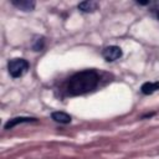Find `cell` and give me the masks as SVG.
Listing matches in <instances>:
<instances>
[{
  "mask_svg": "<svg viewBox=\"0 0 159 159\" xmlns=\"http://www.w3.org/2000/svg\"><path fill=\"white\" fill-rule=\"evenodd\" d=\"M99 83V76L94 70H84L71 76L66 83V92L70 96H81L92 92Z\"/></svg>",
  "mask_w": 159,
  "mask_h": 159,
  "instance_id": "obj_1",
  "label": "cell"
},
{
  "mask_svg": "<svg viewBox=\"0 0 159 159\" xmlns=\"http://www.w3.org/2000/svg\"><path fill=\"white\" fill-rule=\"evenodd\" d=\"M30 67V63L25 58H12L7 63V71L12 78H19L24 76Z\"/></svg>",
  "mask_w": 159,
  "mask_h": 159,
  "instance_id": "obj_2",
  "label": "cell"
},
{
  "mask_svg": "<svg viewBox=\"0 0 159 159\" xmlns=\"http://www.w3.org/2000/svg\"><path fill=\"white\" fill-rule=\"evenodd\" d=\"M122 55H123L122 48H120L119 46H114V45L107 46V47H104L103 51H102V56L104 57V60H106L107 62H113V61L120 58Z\"/></svg>",
  "mask_w": 159,
  "mask_h": 159,
  "instance_id": "obj_3",
  "label": "cell"
},
{
  "mask_svg": "<svg viewBox=\"0 0 159 159\" xmlns=\"http://www.w3.org/2000/svg\"><path fill=\"white\" fill-rule=\"evenodd\" d=\"M32 122H37V119L34 118V117H14V118L9 119L5 123L4 128L5 129H12L17 124H21V123H32Z\"/></svg>",
  "mask_w": 159,
  "mask_h": 159,
  "instance_id": "obj_4",
  "label": "cell"
},
{
  "mask_svg": "<svg viewBox=\"0 0 159 159\" xmlns=\"http://www.w3.org/2000/svg\"><path fill=\"white\" fill-rule=\"evenodd\" d=\"M11 4L22 11H32L36 5L34 0H11Z\"/></svg>",
  "mask_w": 159,
  "mask_h": 159,
  "instance_id": "obj_5",
  "label": "cell"
},
{
  "mask_svg": "<svg viewBox=\"0 0 159 159\" xmlns=\"http://www.w3.org/2000/svg\"><path fill=\"white\" fill-rule=\"evenodd\" d=\"M77 7L82 12H93L99 7V2L98 1H93V0H87V1L80 2Z\"/></svg>",
  "mask_w": 159,
  "mask_h": 159,
  "instance_id": "obj_6",
  "label": "cell"
},
{
  "mask_svg": "<svg viewBox=\"0 0 159 159\" xmlns=\"http://www.w3.org/2000/svg\"><path fill=\"white\" fill-rule=\"evenodd\" d=\"M51 118L57 122V123H61V124H68L71 123L72 120V117L65 112H60V111H56V112H52L51 113Z\"/></svg>",
  "mask_w": 159,
  "mask_h": 159,
  "instance_id": "obj_7",
  "label": "cell"
},
{
  "mask_svg": "<svg viewBox=\"0 0 159 159\" xmlns=\"http://www.w3.org/2000/svg\"><path fill=\"white\" fill-rule=\"evenodd\" d=\"M158 89H159V82H145L140 87V92L143 94H147V96L154 93Z\"/></svg>",
  "mask_w": 159,
  "mask_h": 159,
  "instance_id": "obj_8",
  "label": "cell"
},
{
  "mask_svg": "<svg viewBox=\"0 0 159 159\" xmlns=\"http://www.w3.org/2000/svg\"><path fill=\"white\" fill-rule=\"evenodd\" d=\"M45 46V39L43 36H36L32 41V48L34 51H41Z\"/></svg>",
  "mask_w": 159,
  "mask_h": 159,
  "instance_id": "obj_9",
  "label": "cell"
},
{
  "mask_svg": "<svg viewBox=\"0 0 159 159\" xmlns=\"http://www.w3.org/2000/svg\"><path fill=\"white\" fill-rule=\"evenodd\" d=\"M137 4L138 5H149L150 1H137Z\"/></svg>",
  "mask_w": 159,
  "mask_h": 159,
  "instance_id": "obj_10",
  "label": "cell"
},
{
  "mask_svg": "<svg viewBox=\"0 0 159 159\" xmlns=\"http://www.w3.org/2000/svg\"><path fill=\"white\" fill-rule=\"evenodd\" d=\"M153 12L155 14V16H157V19L159 20V9H153Z\"/></svg>",
  "mask_w": 159,
  "mask_h": 159,
  "instance_id": "obj_11",
  "label": "cell"
}]
</instances>
